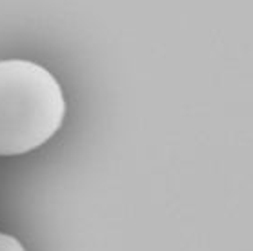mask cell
I'll return each mask as SVG.
<instances>
[{
    "instance_id": "cell-1",
    "label": "cell",
    "mask_w": 253,
    "mask_h": 251,
    "mask_svg": "<svg viewBox=\"0 0 253 251\" xmlns=\"http://www.w3.org/2000/svg\"><path fill=\"white\" fill-rule=\"evenodd\" d=\"M66 117L58 80L29 60H0V157L46 144Z\"/></svg>"
},
{
    "instance_id": "cell-2",
    "label": "cell",
    "mask_w": 253,
    "mask_h": 251,
    "mask_svg": "<svg viewBox=\"0 0 253 251\" xmlns=\"http://www.w3.org/2000/svg\"><path fill=\"white\" fill-rule=\"evenodd\" d=\"M0 251H26V248L15 237L0 231Z\"/></svg>"
}]
</instances>
